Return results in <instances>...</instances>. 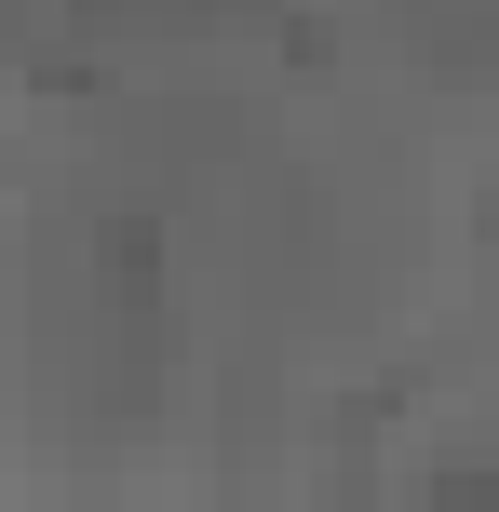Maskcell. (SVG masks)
<instances>
[{
    "label": "cell",
    "mask_w": 499,
    "mask_h": 512,
    "mask_svg": "<svg viewBox=\"0 0 499 512\" xmlns=\"http://www.w3.org/2000/svg\"><path fill=\"white\" fill-rule=\"evenodd\" d=\"M95 297L108 324H162V216H95Z\"/></svg>",
    "instance_id": "6da1fadb"
},
{
    "label": "cell",
    "mask_w": 499,
    "mask_h": 512,
    "mask_svg": "<svg viewBox=\"0 0 499 512\" xmlns=\"http://www.w3.org/2000/svg\"><path fill=\"white\" fill-rule=\"evenodd\" d=\"M419 512H499V459H432L419 472Z\"/></svg>",
    "instance_id": "7a4b0ae2"
}]
</instances>
